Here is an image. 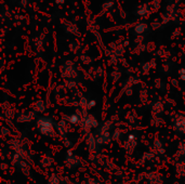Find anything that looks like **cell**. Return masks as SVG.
Listing matches in <instances>:
<instances>
[{
    "mask_svg": "<svg viewBox=\"0 0 185 184\" xmlns=\"http://www.w3.org/2000/svg\"><path fill=\"white\" fill-rule=\"evenodd\" d=\"M148 7L146 6V4H143V6H141L140 8L138 9V14L140 15V16H145V15L148 14Z\"/></svg>",
    "mask_w": 185,
    "mask_h": 184,
    "instance_id": "3",
    "label": "cell"
},
{
    "mask_svg": "<svg viewBox=\"0 0 185 184\" xmlns=\"http://www.w3.org/2000/svg\"><path fill=\"white\" fill-rule=\"evenodd\" d=\"M147 27H148V26H147L145 23H139L134 26V32H135V34H138V35H142L147 30Z\"/></svg>",
    "mask_w": 185,
    "mask_h": 184,
    "instance_id": "2",
    "label": "cell"
},
{
    "mask_svg": "<svg viewBox=\"0 0 185 184\" xmlns=\"http://www.w3.org/2000/svg\"><path fill=\"white\" fill-rule=\"evenodd\" d=\"M88 106H87V108H90V107H93L94 105H95V101H93V100H91V101H89L88 102Z\"/></svg>",
    "mask_w": 185,
    "mask_h": 184,
    "instance_id": "8",
    "label": "cell"
},
{
    "mask_svg": "<svg viewBox=\"0 0 185 184\" xmlns=\"http://www.w3.org/2000/svg\"><path fill=\"white\" fill-rule=\"evenodd\" d=\"M38 127L40 132L43 134L50 135L53 133V126H52V122L49 118H40L38 120Z\"/></svg>",
    "mask_w": 185,
    "mask_h": 184,
    "instance_id": "1",
    "label": "cell"
},
{
    "mask_svg": "<svg viewBox=\"0 0 185 184\" xmlns=\"http://www.w3.org/2000/svg\"><path fill=\"white\" fill-rule=\"evenodd\" d=\"M81 60L83 61V63H85V64H89L90 61H91L89 58H88V56H86V55H82V56H81Z\"/></svg>",
    "mask_w": 185,
    "mask_h": 184,
    "instance_id": "6",
    "label": "cell"
},
{
    "mask_svg": "<svg viewBox=\"0 0 185 184\" xmlns=\"http://www.w3.org/2000/svg\"><path fill=\"white\" fill-rule=\"evenodd\" d=\"M112 6H113V2H112V1H108V2H106L105 4H103V9H104V10H106V9L111 8Z\"/></svg>",
    "mask_w": 185,
    "mask_h": 184,
    "instance_id": "7",
    "label": "cell"
},
{
    "mask_svg": "<svg viewBox=\"0 0 185 184\" xmlns=\"http://www.w3.org/2000/svg\"><path fill=\"white\" fill-rule=\"evenodd\" d=\"M64 0H56V3H63Z\"/></svg>",
    "mask_w": 185,
    "mask_h": 184,
    "instance_id": "9",
    "label": "cell"
},
{
    "mask_svg": "<svg viewBox=\"0 0 185 184\" xmlns=\"http://www.w3.org/2000/svg\"><path fill=\"white\" fill-rule=\"evenodd\" d=\"M68 120H69L72 124H78V122H79V117L77 115H72L70 117H68Z\"/></svg>",
    "mask_w": 185,
    "mask_h": 184,
    "instance_id": "4",
    "label": "cell"
},
{
    "mask_svg": "<svg viewBox=\"0 0 185 184\" xmlns=\"http://www.w3.org/2000/svg\"><path fill=\"white\" fill-rule=\"evenodd\" d=\"M172 84H173V85H175V86H177V85H178V82L175 81V80H172Z\"/></svg>",
    "mask_w": 185,
    "mask_h": 184,
    "instance_id": "10",
    "label": "cell"
},
{
    "mask_svg": "<svg viewBox=\"0 0 185 184\" xmlns=\"http://www.w3.org/2000/svg\"><path fill=\"white\" fill-rule=\"evenodd\" d=\"M179 75H180V77H181L182 80H185V69L184 68L179 69Z\"/></svg>",
    "mask_w": 185,
    "mask_h": 184,
    "instance_id": "5",
    "label": "cell"
}]
</instances>
